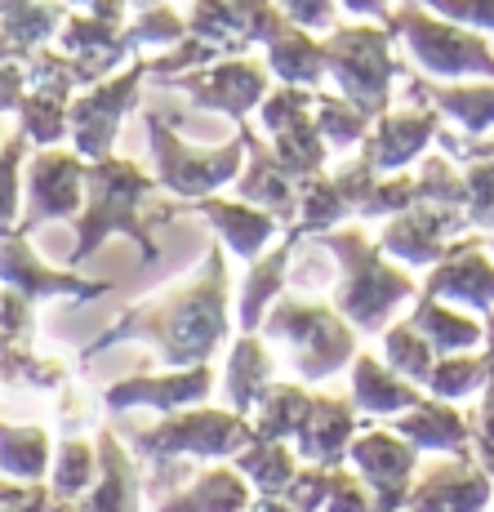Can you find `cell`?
Segmentation results:
<instances>
[{
  "label": "cell",
  "mask_w": 494,
  "mask_h": 512,
  "mask_svg": "<svg viewBox=\"0 0 494 512\" xmlns=\"http://www.w3.org/2000/svg\"><path fill=\"white\" fill-rule=\"evenodd\" d=\"M486 245H490V254H494V236H490V241H486Z\"/></svg>",
  "instance_id": "19"
},
{
  "label": "cell",
  "mask_w": 494,
  "mask_h": 512,
  "mask_svg": "<svg viewBox=\"0 0 494 512\" xmlns=\"http://www.w3.org/2000/svg\"><path fill=\"white\" fill-rule=\"evenodd\" d=\"M352 464L370 486V512H405L419 472V450L397 432H365L352 441Z\"/></svg>",
  "instance_id": "4"
},
{
  "label": "cell",
  "mask_w": 494,
  "mask_h": 512,
  "mask_svg": "<svg viewBox=\"0 0 494 512\" xmlns=\"http://www.w3.org/2000/svg\"><path fill=\"white\" fill-rule=\"evenodd\" d=\"M437 9L463 18V23H477V27H494V0H432Z\"/></svg>",
  "instance_id": "18"
},
{
  "label": "cell",
  "mask_w": 494,
  "mask_h": 512,
  "mask_svg": "<svg viewBox=\"0 0 494 512\" xmlns=\"http://www.w3.org/2000/svg\"><path fill=\"white\" fill-rule=\"evenodd\" d=\"M463 187H468V223L472 232H494V161H472L463 170Z\"/></svg>",
  "instance_id": "16"
},
{
  "label": "cell",
  "mask_w": 494,
  "mask_h": 512,
  "mask_svg": "<svg viewBox=\"0 0 494 512\" xmlns=\"http://www.w3.org/2000/svg\"><path fill=\"white\" fill-rule=\"evenodd\" d=\"M357 432V406L339 397H312V410L303 419V428L294 432L299 437V455L316 468H334L343 455H348V437Z\"/></svg>",
  "instance_id": "8"
},
{
  "label": "cell",
  "mask_w": 494,
  "mask_h": 512,
  "mask_svg": "<svg viewBox=\"0 0 494 512\" xmlns=\"http://www.w3.org/2000/svg\"><path fill=\"white\" fill-rule=\"evenodd\" d=\"M392 432L410 441L419 455H463V450H472L468 415L454 401H437V397H423L414 410L392 419Z\"/></svg>",
  "instance_id": "6"
},
{
  "label": "cell",
  "mask_w": 494,
  "mask_h": 512,
  "mask_svg": "<svg viewBox=\"0 0 494 512\" xmlns=\"http://www.w3.org/2000/svg\"><path fill=\"white\" fill-rule=\"evenodd\" d=\"M410 326L432 343L437 357H454V352H477L486 343V321L454 312V303H441L432 294H419L410 312Z\"/></svg>",
  "instance_id": "10"
},
{
  "label": "cell",
  "mask_w": 494,
  "mask_h": 512,
  "mask_svg": "<svg viewBox=\"0 0 494 512\" xmlns=\"http://www.w3.org/2000/svg\"><path fill=\"white\" fill-rule=\"evenodd\" d=\"M490 504H494V477L477 464L472 450H463V455H450L441 464L414 472L405 512H490Z\"/></svg>",
  "instance_id": "3"
},
{
  "label": "cell",
  "mask_w": 494,
  "mask_h": 512,
  "mask_svg": "<svg viewBox=\"0 0 494 512\" xmlns=\"http://www.w3.org/2000/svg\"><path fill=\"white\" fill-rule=\"evenodd\" d=\"M383 361H388L401 379H410V383H419L423 388L432 366H437V352H432V343L410 326V317H405V321H397V326L383 334Z\"/></svg>",
  "instance_id": "13"
},
{
  "label": "cell",
  "mask_w": 494,
  "mask_h": 512,
  "mask_svg": "<svg viewBox=\"0 0 494 512\" xmlns=\"http://www.w3.org/2000/svg\"><path fill=\"white\" fill-rule=\"evenodd\" d=\"M490 379V366H486V352H454V357H437V366H432L428 383H423V392L437 401H468L477 397L481 388H486Z\"/></svg>",
  "instance_id": "12"
},
{
  "label": "cell",
  "mask_w": 494,
  "mask_h": 512,
  "mask_svg": "<svg viewBox=\"0 0 494 512\" xmlns=\"http://www.w3.org/2000/svg\"><path fill=\"white\" fill-rule=\"evenodd\" d=\"M325 250L339 254L348 281L339 285V308L348 312V321L365 334L383 330V321L401 308L405 299H419V281L401 268H388L383 263L379 241L361 232H334L325 241Z\"/></svg>",
  "instance_id": "1"
},
{
  "label": "cell",
  "mask_w": 494,
  "mask_h": 512,
  "mask_svg": "<svg viewBox=\"0 0 494 512\" xmlns=\"http://www.w3.org/2000/svg\"><path fill=\"white\" fill-rule=\"evenodd\" d=\"M241 468L250 472L254 486H259L268 499L285 495V490H290V481H294V459L285 455L276 441H268V446H259V450H250V455L241 459Z\"/></svg>",
  "instance_id": "15"
},
{
  "label": "cell",
  "mask_w": 494,
  "mask_h": 512,
  "mask_svg": "<svg viewBox=\"0 0 494 512\" xmlns=\"http://www.w3.org/2000/svg\"><path fill=\"white\" fill-rule=\"evenodd\" d=\"M410 27V45L432 72H446V76H463V72H490L494 76V54L472 36L454 32L446 23H428V18H405Z\"/></svg>",
  "instance_id": "7"
},
{
  "label": "cell",
  "mask_w": 494,
  "mask_h": 512,
  "mask_svg": "<svg viewBox=\"0 0 494 512\" xmlns=\"http://www.w3.org/2000/svg\"><path fill=\"white\" fill-rule=\"evenodd\" d=\"M268 334H281L299 348V370L308 379H325L339 366H348V357L357 352L348 321H339L325 308H312V303H281L268 321Z\"/></svg>",
  "instance_id": "2"
},
{
  "label": "cell",
  "mask_w": 494,
  "mask_h": 512,
  "mask_svg": "<svg viewBox=\"0 0 494 512\" xmlns=\"http://www.w3.org/2000/svg\"><path fill=\"white\" fill-rule=\"evenodd\" d=\"M437 134V121L432 116H392V121H383L379 139H370L365 147V165H379V170H397L405 165L410 156H419V147Z\"/></svg>",
  "instance_id": "11"
},
{
  "label": "cell",
  "mask_w": 494,
  "mask_h": 512,
  "mask_svg": "<svg viewBox=\"0 0 494 512\" xmlns=\"http://www.w3.org/2000/svg\"><path fill=\"white\" fill-rule=\"evenodd\" d=\"M419 294H432L454 308L490 312L494 308V259L481 232H468L446 250V259L432 263V272L423 277Z\"/></svg>",
  "instance_id": "5"
},
{
  "label": "cell",
  "mask_w": 494,
  "mask_h": 512,
  "mask_svg": "<svg viewBox=\"0 0 494 512\" xmlns=\"http://www.w3.org/2000/svg\"><path fill=\"white\" fill-rule=\"evenodd\" d=\"M437 98L468 134H481L494 125V90H441Z\"/></svg>",
  "instance_id": "17"
},
{
  "label": "cell",
  "mask_w": 494,
  "mask_h": 512,
  "mask_svg": "<svg viewBox=\"0 0 494 512\" xmlns=\"http://www.w3.org/2000/svg\"><path fill=\"white\" fill-rule=\"evenodd\" d=\"M423 401V388L410 379H401L397 370L388 366V361L370 357V352H361L357 366H352V406L365 410V415H405V410H414Z\"/></svg>",
  "instance_id": "9"
},
{
  "label": "cell",
  "mask_w": 494,
  "mask_h": 512,
  "mask_svg": "<svg viewBox=\"0 0 494 512\" xmlns=\"http://www.w3.org/2000/svg\"><path fill=\"white\" fill-rule=\"evenodd\" d=\"M165 512H245V481H236L232 472H214Z\"/></svg>",
  "instance_id": "14"
}]
</instances>
